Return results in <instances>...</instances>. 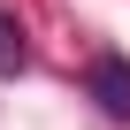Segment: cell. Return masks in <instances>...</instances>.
Masks as SVG:
<instances>
[{
  "label": "cell",
  "instance_id": "1",
  "mask_svg": "<svg viewBox=\"0 0 130 130\" xmlns=\"http://www.w3.org/2000/svg\"><path fill=\"white\" fill-rule=\"evenodd\" d=\"M92 100H100L115 122H130V61H122V54H100V61H92Z\"/></svg>",
  "mask_w": 130,
  "mask_h": 130
},
{
  "label": "cell",
  "instance_id": "2",
  "mask_svg": "<svg viewBox=\"0 0 130 130\" xmlns=\"http://www.w3.org/2000/svg\"><path fill=\"white\" fill-rule=\"evenodd\" d=\"M23 69V31H15V15H0V77H15Z\"/></svg>",
  "mask_w": 130,
  "mask_h": 130
}]
</instances>
